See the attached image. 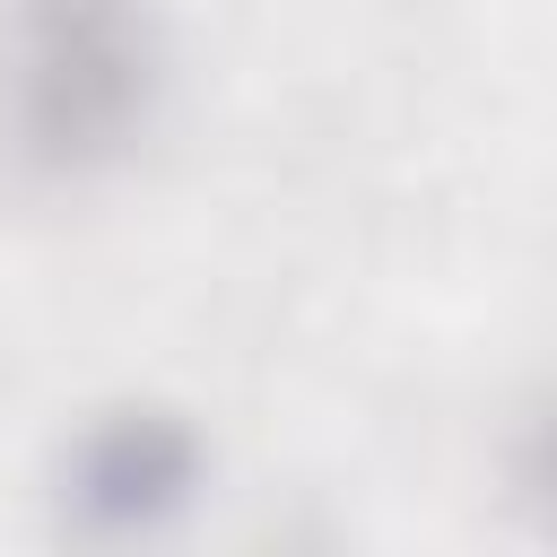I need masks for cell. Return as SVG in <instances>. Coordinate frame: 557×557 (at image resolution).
<instances>
[{"mask_svg":"<svg viewBox=\"0 0 557 557\" xmlns=\"http://www.w3.org/2000/svg\"><path fill=\"white\" fill-rule=\"evenodd\" d=\"M165 96L148 0H0V122L35 174H104L139 148Z\"/></svg>","mask_w":557,"mask_h":557,"instance_id":"1","label":"cell"},{"mask_svg":"<svg viewBox=\"0 0 557 557\" xmlns=\"http://www.w3.org/2000/svg\"><path fill=\"white\" fill-rule=\"evenodd\" d=\"M209 479V444L183 409H104L78 426V444L61 453V522L87 540H139L165 531L174 513H191Z\"/></svg>","mask_w":557,"mask_h":557,"instance_id":"2","label":"cell"}]
</instances>
